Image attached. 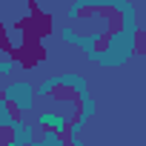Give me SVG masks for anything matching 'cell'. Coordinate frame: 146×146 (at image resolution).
Listing matches in <instances>:
<instances>
[{
  "label": "cell",
  "instance_id": "3",
  "mask_svg": "<svg viewBox=\"0 0 146 146\" xmlns=\"http://www.w3.org/2000/svg\"><path fill=\"white\" fill-rule=\"evenodd\" d=\"M0 98H3L15 115H29L32 106H35V86L29 80H9L3 89H0Z\"/></svg>",
  "mask_w": 146,
  "mask_h": 146
},
{
  "label": "cell",
  "instance_id": "9",
  "mask_svg": "<svg viewBox=\"0 0 146 146\" xmlns=\"http://www.w3.org/2000/svg\"><path fill=\"white\" fill-rule=\"evenodd\" d=\"M37 140H40L43 146H69V140H66L63 135H54V132H40Z\"/></svg>",
  "mask_w": 146,
  "mask_h": 146
},
{
  "label": "cell",
  "instance_id": "11",
  "mask_svg": "<svg viewBox=\"0 0 146 146\" xmlns=\"http://www.w3.org/2000/svg\"><path fill=\"white\" fill-rule=\"evenodd\" d=\"M0 146H20V143H15V140H3Z\"/></svg>",
  "mask_w": 146,
  "mask_h": 146
},
{
  "label": "cell",
  "instance_id": "12",
  "mask_svg": "<svg viewBox=\"0 0 146 146\" xmlns=\"http://www.w3.org/2000/svg\"><path fill=\"white\" fill-rule=\"evenodd\" d=\"M3 140H9V137H6V132H3V129H0V143H3Z\"/></svg>",
  "mask_w": 146,
  "mask_h": 146
},
{
  "label": "cell",
  "instance_id": "4",
  "mask_svg": "<svg viewBox=\"0 0 146 146\" xmlns=\"http://www.w3.org/2000/svg\"><path fill=\"white\" fill-rule=\"evenodd\" d=\"M69 117H63V115H57V112H40L37 117H35V126H40L43 132H54V135H66V129H69Z\"/></svg>",
  "mask_w": 146,
  "mask_h": 146
},
{
  "label": "cell",
  "instance_id": "6",
  "mask_svg": "<svg viewBox=\"0 0 146 146\" xmlns=\"http://www.w3.org/2000/svg\"><path fill=\"white\" fill-rule=\"evenodd\" d=\"M3 37H6V43H9V49H20L23 46V40H26V32L20 29V26H3Z\"/></svg>",
  "mask_w": 146,
  "mask_h": 146
},
{
  "label": "cell",
  "instance_id": "13",
  "mask_svg": "<svg viewBox=\"0 0 146 146\" xmlns=\"http://www.w3.org/2000/svg\"><path fill=\"white\" fill-rule=\"evenodd\" d=\"M26 146H43V143H40V140H32V143H26Z\"/></svg>",
  "mask_w": 146,
  "mask_h": 146
},
{
  "label": "cell",
  "instance_id": "1",
  "mask_svg": "<svg viewBox=\"0 0 146 146\" xmlns=\"http://www.w3.org/2000/svg\"><path fill=\"white\" fill-rule=\"evenodd\" d=\"M137 35H140V23H123L117 29H112L103 37V46L95 49L92 54H86L92 63L106 66V69H117L123 63H129L137 52Z\"/></svg>",
  "mask_w": 146,
  "mask_h": 146
},
{
  "label": "cell",
  "instance_id": "2",
  "mask_svg": "<svg viewBox=\"0 0 146 146\" xmlns=\"http://www.w3.org/2000/svg\"><path fill=\"white\" fill-rule=\"evenodd\" d=\"M60 86H69L72 92H75V98H78V103H80V109H78V120H75V123L86 126V123L92 120V115H95V98L89 95V80H86L83 75H75V72L52 75V78H46V80L35 89V98H52V92L60 89Z\"/></svg>",
  "mask_w": 146,
  "mask_h": 146
},
{
  "label": "cell",
  "instance_id": "5",
  "mask_svg": "<svg viewBox=\"0 0 146 146\" xmlns=\"http://www.w3.org/2000/svg\"><path fill=\"white\" fill-rule=\"evenodd\" d=\"M12 137L9 140H15V143H20V146H26V143H32V140H37V132H35V123L32 120H15L12 123Z\"/></svg>",
  "mask_w": 146,
  "mask_h": 146
},
{
  "label": "cell",
  "instance_id": "7",
  "mask_svg": "<svg viewBox=\"0 0 146 146\" xmlns=\"http://www.w3.org/2000/svg\"><path fill=\"white\" fill-rule=\"evenodd\" d=\"M15 69H20V60H17V57H12L6 49H0V80H3L9 72H15Z\"/></svg>",
  "mask_w": 146,
  "mask_h": 146
},
{
  "label": "cell",
  "instance_id": "10",
  "mask_svg": "<svg viewBox=\"0 0 146 146\" xmlns=\"http://www.w3.org/2000/svg\"><path fill=\"white\" fill-rule=\"evenodd\" d=\"M66 140H69V146H89L83 137H66Z\"/></svg>",
  "mask_w": 146,
  "mask_h": 146
},
{
  "label": "cell",
  "instance_id": "8",
  "mask_svg": "<svg viewBox=\"0 0 146 146\" xmlns=\"http://www.w3.org/2000/svg\"><path fill=\"white\" fill-rule=\"evenodd\" d=\"M15 120H17V117H15V112H12V106H9V103H6L3 98H0V129H3V132H9Z\"/></svg>",
  "mask_w": 146,
  "mask_h": 146
}]
</instances>
